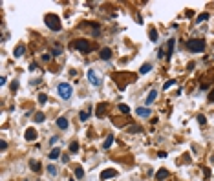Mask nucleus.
Here are the masks:
<instances>
[{"label":"nucleus","mask_w":214,"mask_h":181,"mask_svg":"<svg viewBox=\"0 0 214 181\" xmlns=\"http://www.w3.org/2000/svg\"><path fill=\"white\" fill-rule=\"evenodd\" d=\"M70 181H73V179H70Z\"/></svg>","instance_id":"nucleus-36"},{"label":"nucleus","mask_w":214,"mask_h":181,"mask_svg":"<svg viewBox=\"0 0 214 181\" xmlns=\"http://www.w3.org/2000/svg\"><path fill=\"white\" fill-rule=\"evenodd\" d=\"M156 99H157V90H150V93L146 95V101H145V104L148 106V104H152Z\"/></svg>","instance_id":"nucleus-8"},{"label":"nucleus","mask_w":214,"mask_h":181,"mask_svg":"<svg viewBox=\"0 0 214 181\" xmlns=\"http://www.w3.org/2000/svg\"><path fill=\"white\" fill-rule=\"evenodd\" d=\"M174 82H176V80H168V82H165V90L172 88V86H174Z\"/></svg>","instance_id":"nucleus-30"},{"label":"nucleus","mask_w":214,"mask_h":181,"mask_svg":"<svg viewBox=\"0 0 214 181\" xmlns=\"http://www.w3.org/2000/svg\"><path fill=\"white\" fill-rule=\"evenodd\" d=\"M57 141H59V137H51V139H49V143H51V145H57Z\"/></svg>","instance_id":"nucleus-34"},{"label":"nucleus","mask_w":214,"mask_h":181,"mask_svg":"<svg viewBox=\"0 0 214 181\" xmlns=\"http://www.w3.org/2000/svg\"><path fill=\"white\" fill-rule=\"evenodd\" d=\"M82 176H84V170H82V168H75V178H77V179H81Z\"/></svg>","instance_id":"nucleus-28"},{"label":"nucleus","mask_w":214,"mask_h":181,"mask_svg":"<svg viewBox=\"0 0 214 181\" xmlns=\"http://www.w3.org/2000/svg\"><path fill=\"white\" fill-rule=\"evenodd\" d=\"M44 22H46V26L51 29V31H61V28H62L61 18H59L57 15H53V13L46 15V17H44Z\"/></svg>","instance_id":"nucleus-1"},{"label":"nucleus","mask_w":214,"mask_h":181,"mask_svg":"<svg viewBox=\"0 0 214 181\" xmlns=\"http://www.w3.org/2000/svg\"><path fill=\"white\" fill-rule=\"evenodd\" d=\"M130 132H134V134H137V132H141V126H134Z\"/></svg>","instance_id":"nucleus-33"},{"label":"nucleus","mask_w":214,"mask_h":181,"mask_svg":"<svg viewBox=\"0 0 214 181\" xmlns=\"http://www.w3.org/2000/svg\"><path fill=\"white\" fill-rule=\"evenodd\" d=\"M33 119H35V123H42V121L46 119V117H44V113H42V112H38V113H35V117H33Z\"/></svg>","instance_id":"nucleus-22"},{"label":"nucleus","mask_w":214,"mask_h":181,"mask_svg":"<svg viewBox=\"0 0 214 181\" xmlns=\"http://www.w3.org/2000/svg\"><path fill=\"white\" fill-rule=\"evenodd\" d=\"M48 157L51 159V161H53V159H57V157H61V150H59V148H53L51 152H49V155H48Z\"/></svg>","instance_id":"nucleus-14"},{"label":"nucleus","mask_w":214,"mask_h":181,"mask_svg":"<svg viewBox=\"0 0 214 181\" xmlns=\"http://www.w3.org/2000/svg\"><path fill=\"white\" fill-rule=\"evenodd\" d=\"M104 110H106V104H104V103H103V104H97V112H95L97 117H103V115H104Z\"/></svg>","instance_id":"nucleus-15"},{"label":"nucleus","mask_w":214,"mask_h":181,"mask_svg":"<svg viewBox=\"0 0 214 181\" xmlns=\"http://www.w3.org/2000/svg\"><path fill=\"white\" fill-rule=\"evenodd\" d=\"M207 18H209V15H207V13H201V15H200V17H198V18H196V22H198V24H200V22H203V20H207Z\"/></svg>","instance_id":"nucleus-26"},{"label":"nucleus","mask_w":214,"mask_h":181,"mask_svg":"<svg viewBox=\"0 0 214 181\" xmlns=\"http://www.w3.org/2000/svg\"><path fill=\"white\" fill-rule=\"evenodd\" d=\"M0 148H2V152L7 148V143H6V141H2V143H0Z\"/></svg>","instance_id":"nucleus-32"},{"label":"nucleus","mask_w":214,"mask_h":181,"mask_svg":"<svg viewBox=\"0 0 214 181\" xmlns=\"http://www.w3.org/2000/svg\"><path fill=\"white\" fill-rule=\"evenodd\" d=\"M198 121H200V123H201V124H205V123H207V119H205V117H203V115H198Z\"/></svg>","instance_id":"nucleus-31"},{"label":"nucleus","mask_w":214,"mask_h":181,"mask_svg":"<svg viewBox=\"0 0 214 181\" xmlns=\"http://www.w3.org/2000/svg\"><path fill=\"white\" fill-rule=\"evenodd\" d=\"M57 92H59V95H61V99H70L72 97V93H73V90H72V84H68V82H61L57 86Z\"/></svg>","instance_id":"nucleus-3"},{"label":"nucleus","mask_w":214,"mask_h":181,"mask_svg":"<svg viewBox=\"0 0 214 181\" xmlns=\"http://www.w3.org/2000/svg\"><path fill=\"white\" fill-rule=\"evenodd\" d=\"M26 139L28 141H35V139H37V130H35V128H28L26 130Z\"/></svg>","instance_id":"nucleus-11"},{"label":"nucleus","mask_w":214,"mask_h":181,"mask_svg":"<svg viewBox=\"0 0 214 181\" xmlns=\"http://www.w3.org/2000/svg\"><path fill=\"white\" fill-rule=\"evenodd\" d=\"M57 126L61 128V130H66L68 128V119L66 117H59L57 119Z\"/></svg>","instance_id":"nucleus-13"},{"label":"nucleus","mask_w":214,"mask_h":181,"mask_svg":"<svg viewBox=\"0 0 214 181\" xmlns=\"http://www.w3.org/2000/svg\"><path fill=\"white\" fill-rule=\"evenodd\" d=\"M150 40H152V42H156V40H157V31H156V29H150Z\"/></svg>","instance_id":"nucleus-25"},{"label":"nucleus","mask_w":214,"mask_h":181,"mask_svg":"<svg viewBox=\"0 0 214 181\" xmlns=\"http://www.w3.org/2000/svg\"><path fill=\"white\" fill-rule=\"evenodd\" d=\"M136 113L139 115V117H150V110H148V108H137L136 110Z\"/></svg>","instance_id":"nucleus-12"},{"label":"nucleus","mask_w":214,"mask_h":181,"mask_svg":"<svg viewBox=\"0 0 214 181\" xmlns=\"http://www.w3.org/2000/svg\"><path fill=\"white\" fill-rule=\"evenodd\" d=\"M150 70H152V64H143V66L139 68V73H141V75H145V73L150 72Z\"/></svg>","instance_id":"nucleus-16"},{"label":"nucleus","mask_w":214,"mask_h":181,"mask_svg":"<svg viewBox=\"0 0 214 181\" xmlns=\"http://www.w3.org/2000/svg\"><path fill=\"white\" fill-rule=\"evenodd\" d=\"M72 46H73V48H77L79 51H82V53H90V42H86V40H82V38L75 40Z\"/></svg>","instance_id":"nucleus-4"},{"label":"nucleus","mask_w":214,"mask_h":181,"mask_svg":"<svg viewBox=\"0 0 214 181\" xmlns=\"http://www.w3.org/2000/svg\"><path fill=\"white\" fill-rule=\"evenodd\" d=\"M209 101H211V103H214V90L211 92V95H209Z\"/></svg>","instance_id":"nucleus-35"},{"label":"nucleus","mask_w":214,"mask_h":181,"mask_svg":"<svg viewBox=\"0 0 214 181\" xmlns=\"http://www.w3.org/2000/svg\"><path fill=\"white\" fill-rule=\"evenodd\" d=\"M77 150H79V143H77V141H72V143H70V152L75 154Z\"/></svg>","instance_id":"nucleus-21"},{"label":"nucleus","mask_w":214,"mask_h":181,"mask_svg":"<svg viewBox=\"0 0 214 181\" xmlns=\"http://www.w3.org/2000/svg\"><path fill=\"white\" fill-rule=\"evenodd\" d=\"M167 178H168V170L161 168V170H157V172H156V181H165Z\"/></svg>","instance_id":"nucleus-9"},{"label":"nucleus","mask_w":214,"mask_h":181,"mask_svg":"<svg viewBox=\"0 0 214 181\" xmlns=\"http://www.w3.org/2000/svg\"><path fill=\"white\" fill-rule=\"evenodd\" d=\"M174 46H176V40L170 38V40L167 42V59H170V57H172V53H174Z\"/></svg>","instance_id":"nucleus-7"},{"label":"nucleus","mask_w":214,"mask_h":181,"mask_svg":"<svg viewBox=\"0 0 214 181\" xmlns=\"http://www.w3.org/2000/svg\"><path fill=\"white\" fill-rule=\"evenodd\" d=\"M29 165H31V168L35 170V172H38V170H41V163H38V161L31 159V161H29Z\"/></svg>","instance_id":"nucleus-20"},{"label":"nucleus","mask_w":214,"mask_h":181,"mask_svg":"<svg viewBox=\"0 0 214 181\" xmlns=\"http://www.w3.org/2000/svg\"><path fill=\"white\" fill-rule=\"evenodd\" d=\"M51 53H53V55H55V57H57V55H61V53H62V48H61V46H59V44H57V46L53 48V51H51Z\"/></svg>","instance_id":"nucleus-27"},{"label":"nucleus","mask_w":214,"mask_h":181,"mask_svg":"<svg viewBox=\"0 0 214 181\" xmlns=\"http://www.w3.org/2000/svg\"><path fill=\"white\" fill-rule=\"evenodd\" d=\"M88 117H90V112H81L79 113V119L81 121H88Z\"/></svg>","instance_id":"nucleus-24"},{"label":"nucleus","mask_w":214,"mask_h":181,"mask_svg":"<svg viewBox=\"0 0 214 181\" xmlns=\"http://www.w3.org/2000/svg\"><path fill=\"white\" fill-rule=\"evenodd\" d=\"M46 101H48V95H46V93H41V95H38V103H41V104H44Z\"/></svg>","instance_id":"nucleus-29"},{"label":"nucleus","mask_w":214,"mask_h":181,"mask_svg":"<svg viewBox=\"0 0 214 181\" xmlns=\"http://www.w3.org/2000/svg\"><path fill=\"white\" fill-rule=\"evenodd\" d=\"M48 174H49V176H53V178H55V176L59 174V168L55 167V165H49V167H48Z\"/></svg>","instance_id":"nucleus-18"},{"label":"nucleus","mask_w":214,"mask_h":181,"mask_svg":"<svg viewBox=\"0 0 214 181\" xmlns=\"http://www.w3.org/2000/svg\"><path fill=\"white\" fill-rule=\"evenodd\" d=\"M187 49L192 53H203V49H205V42L200 38H190L187 40Z\"/></svg>","instance_id":"nucleus-2"},{"label":"nucleus","mask_w":214,"mask_h":181,"mask_svg":"<svg viewBox=\"0 0 214 181\" xmlns=\"http://www.w3.org/2000/svg\"><path fill=\"white\" fill-rule=\"evenodd\" d=\"M101 59L103 60H110L112 59V49L110 48H103L101 49Z\"/></svg>","instance_id":"nucleus-10"},{"label":"nucleus","mask_w":214,"mask_h":181,"mask_svg":"<svg viewBox=\"0 0 214 181\" xmlns=\"http://www.w3.org/2000/svg\"><path fill=\"white\" fill-rule=\"evenodd\" d=\"M115 174H117V170H115V168H106V170H103V172H101V179L115 178Z\"/></svg>","instance_id":"nucleus-6"},{"label":"nucleus","mask_w":214,"mask_h":181,"mask_svg":"<svg viewBox=\"0 0 214 181\" xmlns=\"http://www.w3.org/2000/svg\"><path fill=\"white\" fill-rule=\"evenodd\" d=\"M119 112H121V113H124V115H126V113H130V108H128V106H126V104H119Z\"/></svg>","instance_id":"nucleus-23"},{"label":"nucleus","mask_w":214,"mask_h":181,"mask_svg":"<svg viewBox=\"0 0 214 181\" xmlns=\"http://www.w3.org/2000/svg\"><path fill=\"white\" fill-rule=\"evenodd\" d=\"M24 51H26V48H24L22 46V44H20V46H17V49H15V57H22V55H24Z\"/></svg>","instance_id":"nucleus-17"},{"label":"nucleus","mask_w":214,"mask_h":181,"mask_svg":"<svg viewBox=\"0 0 214 181\" xmlns=\"http://www.w3.org/2000/svg\"><path fill=\"white\" fill-rule=\"evenodd\" d=\"M112 143H113V135H108L106 141L103 143V148H110V147H112Z\"/></svg>","instance_id":"nucleus-19"},{"label":"nucleus","mask_w":214,"mask_h":181,"mask_svg":"<svg viewBox=\"0 0 214 181\" xmlns=\"http://www.w3.org/2000/svg\"><path fill=\"white\" fill-rule=\"evenodd\" d=\"M88 80H90L92 86H99L101 84V77L95 73V70H88Z\"/></svg>","instance_id":"nucleus-5"}]
</instances>
